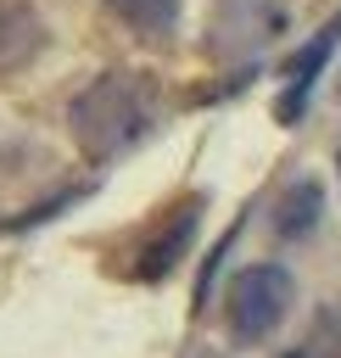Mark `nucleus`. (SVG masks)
Masks as SVG:
<instances>
[{"label": "nucleus", "mask_w": 341, "mask_h": 358, "mask_svg": "<svg viewBox=\"0 0 341 358\" xmlns=\"http://www.w3.org/2000/svg\"><path fill=\"white\" fill-rule=\"evenodd\" d=\"M145 129H151V90L129 73H106L73 101V134L95 157L129 151L134 140H145Z\"/></svg>", "instance_id": "nucleus-1"}, {"label": "nucleus", "mask_w": 341, "mask_h": 358, "mask_svg": "<svg viewBox=\"0 0 341 358\" xmlns=\"http://www.w3.org/2000/svg\"><path fill=\"white\" fill-rule=\"evenodd\" d=\"M291 296H296V285H291V274L280 268V263H252V268H240L235 274V285H229V336L235 341H263L285 313H291Z\"/></svg>", "instance_id": "nucleus-2"}, {"label": "nucleus", "mask_w": 341, "mask_h": 358, "mask_svg": "<svg viewBox=\"0 0 341 358\" xmlns=\"http://www.w3.org/2000/svg\"><path fill=\"white\" fill-rule=\"evenodd\" d=\"M106 6H112V17H117L129 34H140V39H162V34H173L184 0H106Z\"/></svg>", "instance_id": "nucleus-3"}, {"label": "nucleus", "mask_w": 341, "mask_h": 358, "mask_svg": "<svg viewBox=\"0 0 341 358\" xmlns=\"http://www.w3.org/2000/svg\"><path fill=\"white\" fill-rule=\"evenodd\" d=\"M280 358H341V313L335 308H324Z\"/></svg>", "instance_id": "nucleus-4"}, {"label": "nucleus", "mask_w": 341, "mask_h": 358, "mask_svg": "<svg viewBox=\"0 0 341 358\" xmlns=\"http://www.w3.org/2000/svg\"><path fill=\"white\" fill-rule=\"evenodd\" d=\"M313 213H319V190L313 185H296L291 201L274 207V224H280V235H307L313 229Z\"/></svg>", "instance_id": "nucleus-5"}, {"label": "nucleus", "mask_w": 341, "mask_h": 358, "mask_svg": "<svg viewBox=\"0 0 341 358\" xmlns=\"http://www.w3.org/2000/svg\"><path fill=\"white\" fill-rule=\"evenodd\" d=\"M335 173H341V140H335Z\"/></svg>", "instance_id": "nucleus-6"}]
</instances>
